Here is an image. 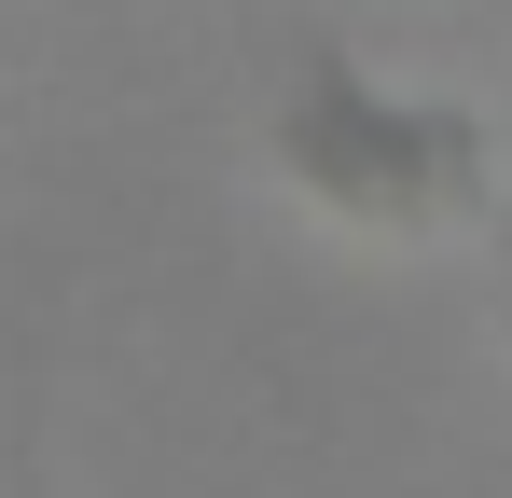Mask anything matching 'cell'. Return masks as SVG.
Listing matches in <instances>:
<instances>
[{
	"instance_id": "obj_1",
	"label": "cell",
	"mask_w": 512,
	"mask_h": 498,
	"mask_svg": "<svg viewBox=\"0 0 512 498\" xmlns=\"http://www.w3.org/2000/svg\"><path fill=\"white\" fill-rule=\"evenodd\" d=\"M277 166L305 180V208H333L346 236H457L485 208V125L443 97H388L374 70H319L277 111Z\"/></svg>"
}]
</instances>
